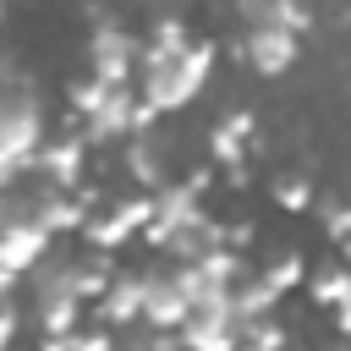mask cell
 Instances as JSON below:
<instances>
[{"label":"cell","instance_id":"7402d4cb","mask_svg":"<svg viewBox=\"0 0 351 351\" xmlns=\"http://www.w3.org/2000/svg\"><path fill=\"white\" fill-rule=\"evenodd\" d=\"M263 280H269L274 291H291V285L307 280V258H302V252H280L274 263H263Z\"/></svg>","mask_w":351,"mask_h":351},{"label":"cell","instance_id":"4fadbf2b","mask_svg":"<svg viewBox=\"0 0 351 351\" xmlns=\"http://www.w3.org/2000/svg\"><path fill=\"white\" fill-rule=\"evenodd\" d=\"M252 110H230L225 121H214L208 126V154L230 170V165H247V148H252Z\"/></svg>","mask_w":351,"mask_h":351},{"label":"cell","instance_id":"5b68a950","mask_svg":"<svg viewBox=\"0 0 351 351\" xmlns=\"http://www.w3.org/2000/svg\"><path fill=\"white\" fill-rule=\"evenodd\" d=\"M192 219H203V192L186 186V181H181V186L165 181V186L154 192V219L143 225V241H148V247H165V241H170L181 225H192Z\"/></svg>","mask_w":351,"mask_h":351},{"label":"cell","instance_id":"cb8c5ba5","mask_svg":"<svg viewBox=\"0 0 351 351\" xmlns=\"http://www.w3.org/2000/svg\"><path fill=\"white\" fill-rule=\"evenodd\" d=\"M241 340H252V346H263V351H285V329H280V324H269V318L247 324V329H241Z\"/></svg>","mask_w":351,"mask_h":351},{"label":"cell","instance_id":"52a82bcc","mask_svg":"<svg viewBox=\"0 0 351 351\" xmlns=\"http://www.w3.org/2000/svg\"><path fill=\"white\" fill-rule=\"evenodd\" d=\"M137 110H143V93H132L126 82L121 88H110V99L88 115V148H99V143H126V137H137Z\"/></svg>","mask_w":351,"mask_h":351},{"label":"cell","instance_id":"484cf974","mask_svg":"<svg viewBox=\"0 0 351 351\" xmlns=\"http://www.w3.org/2000/svg\"><path fill=\"white\" fill-rule=\"evenodd\" d=\"M16 329H22V313H16L11 302H0V351H11V340H16Z\"/></svg>","mask_w":351,"mask_h":351},{"label":"cell","instance_id":"f1b7e54d","mask_svg":"<svg viewBox=\"0 0 351 351\" xmlns=\"http://www.w3.org/2000/svg\"><path fill=\"white\" fill-rule=\"evenodd\" d=\"M38 351H71V335H38Z\"/></svg>","mask_w":351,"mask_h":351},{"label":"cell","instance_id":"7a4b0ae2","mask_svg":"<svg viewBox=\"0 0 351 351\" xmlns=\"http://www.w3.org/2000/svg\"><path fill=\"white\" fill-rule=\"evenodd\" d=\"M0 148L27 170L33 154L44 148V110L27 88H0Z\"/></svg>","mask_w":351,"mask_h":351},{"label":"cell","instance_id":"44dd1931","mask_svg":"<svg viewBox=\"0 0 351 351\" xmlns=\"http://www.w3.org/2000/svg\"><path fill=\"white\" fill-rule=\"evenodd\" d=\"M307 291H313V302H318V307H335V302L351 291V263H329Z\"/></svg>","mask_w":351,"mask_h":351},{"label":"cell","instance_id":"603a6c76","mask_svg":"<svg viewBox=\"0 0 351 351\" xmlns=\"http://www.w3.org/2000/svg\"><path fill=\"white\" fill-rule=\"evenodd\" d=\"M324 236L351 247V203H324Z\"/></svg>","mask_w":351,"mask_h":351},{"label":"cell","instance_id":"ffe728a7","mask_svg":"<svg viewBox=\"0 0 351 351\" xmlns=\"http://www.w3.org/2000/svg\"><path fill=\"white\" fill-rule=\"evenodd\" d=\"M274 203H280L285 214H307V208H313V181L296 176V170H285V176L274 181Z\"/></svg>","mask_w":351,"mask_h":351},{"label":"cell","instance_id":"d6986e66","mask_svg":"<svg viewBox=\"0 0 351 351\" xmlns=\"http://www.w3.org/2000/svg\"><path fill=\"white\" fill-rule=\"evenodd\" d=\"M110 88H115V82H104V77H77V82H66V104H71V115L88 121V115L110 99Z\"/></svg>","mask_w":351,"mask_h":351},{"label":"cell","instance_id":"ba28073f","mask_svg":"<svg viewBox=\"0 0 351 351\" xmlns=\"http://www.w3.org/2000/svg\"><path fill=\"white\" fill-rule=\"evenodd\" d=\"M49 241H55V230H49L38 214H22L16 225L0 230V263L16 269V274H33V269L49 258Z\"/></svg>","mask_w":351,"mask_h":351},{"label":"cell","instance_id":"6da1fadb","mask_svg":"<svg viewBox=\"0 0 351 351\" xmlns=\"http://www.w3.org/2000/svg\"><path fill=\"white\" fill-rule=\"evenodd\" d=\"M214 44L208 38H192L176 60H165V66H154V71H143V104H154L159 115L165 110H186L197 93H203V82H208V71H214Z\"/></svg>","mask_w":351,"mask_h":351},{"label":"cell","instance_id":"3957f363","mask_svg":"<svg viewBox=\"0 0 351 351\" xmlns=\"http://www.w3.org/2000/svg\"><path fill=\"white\" fill-rule=\"evenodd\" d=\"M148 219H154V192H143V197H121V203H110L104 214H88L82 236H88V247L115 252L121 241L143 236V225H148Z\"/></svg>","mask_w":351,"mask_h":351},{"label":"cell","instance_id":"83f0119b","mask_svg":"<svg viewBox=\"0 0 351 351\" xmlns=\"http://www.w3.org/2000/svg\"><path fill=\"white\" fill-rule=\"evenodd\" d=\"M208 181H214V170H208V165H197V170H186V186H197V192H208Z\"/></svg>","mask_w":351,"mask_h":351},{"label":"cell","instance_id":"e0dca14e","mask_svg":"<svg viewBox=\"0 0 351 351\" xmlns=\"http://www.w3.org/2000/svg\"><path fill=\"white\" fill-rule=\"evenodd\" d=\"M82 307L88 302H77V296H38V335H77Z\"/></svg>","mask_w":351,"mask_h":351},{"label":"cell","instance_id":"277c9868","mask_svg":"<svg viewBox=\"0 0 351 351\" xmlns=\"http://www.w3.org/2000/svg\"><path fill=\"white\" fill-rule=\"evenodd\" d=\"M137 55H143V44H137L126 27H115V22H99L93 38H88V66H93V77H104V82H115V88L132 82Z\"/></svg>","mask_w":351,"mask_h":351},{"label":"cell","instance_id":"2e32d148","mask_svg":"<svg viewBox=\"0 0 351 351\" xmlns=\"http://www.w3.org/2000/svg\"><path fill=\"white\" fill-rule=\"evenodd\" d=\"M280 296H285V291H274V285H269L263 274H258V280H241V285L230 291V307H236V324L247 329V324H258V318H269Z\"/></svg>","mask_w":351,"mask_h":351},{"label":"cell","instance_id":"f546056e","mask_svg":"<svg viewBox=\"0 0 351 351\" xmlns=\"http://www.w3.org/2000/svg\"><path fill=\"white\" fill-rule=\"evenodd\" d=\"M16 280H22V274H16V269H5V263H0V302H5V296H11V291H16Z\"/></svg>","mask_w":351,"mask_h":351},{"label":"cell","instance_id":"30bf717a","mask_svg":"<svg viewBox=\"0 0 351 351\" xmlns=\"http://www.w3.org/2000/svg\"><path fill=\"white\" fill-rule=\"evenodd\" d=\"M192 318V302L181 296L176 274H143V324L148 329H181Z\"/></svg>","mask_w":351,"mask_h":351},{"label":"cell","instance_id":"8fae6325","mask_svg":"<svg viewBox=\"0 0 351 351\" xmlns=\"http://www.w3.org/2000/svg\"><path fill=\"white\" fill-rule=\"evenodd\" d=\"M93 313H99L104 329H132V324H143V274H115L110 291L93 302Z\"/></svg>","mask_w":351,"mask_h":351},{"label":"cell","instance_id":"9c48e42d","mask_svg":"<svg viewBox=\"0 0 351 351\" xmlns=\"http://www.w3.org/2000/svg\"><path fill=\"white\" fill-rule=\"evenodd\" d=\"M241 38H247V66L258 77H285L302 55V38L285 33V27H247Z\"/></svg>","mask_w":351,"mask_h":351},{"label":"cell","instance_id":"8992f818","mask_svg":"<svg viewBox=\"0 0 351 351\" xmlns=\"http://www.w3.org/2000/svg\"><path fill=\"white\" fill-rule=\"evenodd\" d=\"M27 170H44V176H49V186L77 192V186H82V176H88V137L66 126L55 143H44V148L33 154V165H27Z\"/></svg>","mask_w":351,"mask_h":351},{"label":"cell","instance_id":"4316f807","mask_svg":"<svg viewBox=\"0 0 351 351\" xmlns=\"http://www.w3.org/2000/svg\"><path fill=\"white\" fill-rule=\"evenodd\" d=\"M335 329H340V335L351 340V291H346V296L335 302Z\"/></svg>","mask_w":351,"mask_h":351},{"label":"cell","instance_id":"4dcf8cb0","mask_svg":"<svg viewBox=\"0 0 351 351\" xmlns=\"http://www.w3.org/2000/svg\"><path fill=\"white\" fill-rule=\"evenodd\" d=\"M225 186H236V192H241V186H247V165H230V170H225Z\"/></svg>","mask_w":351,"mask_h":351},{"label":"cell","instance_id":"d6a6232c","mask_svg":"<svg viewBox=\"0 0 351 351\" xmlns=\"http://www.w3.org/2000/svg\"><path fill=\"white\" fill-rule=\"evenodd\" d=\"M346 252H351V247H346Z\"/></svg>","mask_w":351,"mask_h":351},{"label":"cell","instance_id":"1f68e13d","mask_svg":"<svg viewBox=\"0 0 351 351\" xmlns=\"http://www.w3.org/2000/svg\"><path fill=\"white\" fill-rule=\"evenodd\" d=\"M241 351H263V346H252V340H241Z\"/></svg>","mask_w":351,"mask_h":351},{"label":"cell","instance_id":"7c38bea8","mask_svg":"<svg viewBox=\"0 0 351 351\" xmlns=\"http://www.w3.org/2000/svg\"><path fill=\"white\" fill-rule=\"evenodd\" d=\"M236 11H241L247 27H285V33H296V38L313 27L307 0H236Z\"/></svg>","mask_w":351,"mask_h":351},{"label":"cell","instance_id":"ac0fdd59","mask_svg":"<svg viewBox=\"0 0 351 351\" xmlns=\"http://www.w3.org/2000/svg\"><path fill=\"white\" fill-rule=\"evenodd\" d=\"M121 159H126V170H132V181H137L143 192H159V186H165V165H159V154L143 143V132H137V137H126Z\"/></svg>","mask_w":351,"mask_h":351},{"label":"cell","instance_id":"9a60e30c","mask_svg":"<svg viewBox=\"0 0 351 351\" xmlns=\"http://www.w3.org/2000/svg\"><path fill=\"white\" fill-rule=\"evenodd\" d=\"M225 230H230L225 219H208V214H203V219H192V225H181V230H176V236L165 241V252H176L181 263H192V258H203V252H214V247H225Z\"/></svg>","mask_w":351,"mask_h":351},{"label":"cell","instance_id":"d4e9b609","mask_svg":"<svg viewBox=\"0 0 351 351\" xmlns=\"http://www.w3.org/2000/svg\"><path fill=\"white\" fill-rule=\"evenodd\" d=\"M71 351H115V340H110V329H77Z\"/></svg>","mask_w":351,"mask_h":351},{"label":"cell","instance_id":"5bb4252c","mask_svg":"<svg viewBox=\"0 0 351 351\" xmlns=\"http://www.w3.org/2000/svg\"><path fill=\"white\" fill-rule=\"evenodd\" d=\"M33 214H38V219H44L55 236H66V230H82V225H88L82 197H77V192H60V186L38 192V197H33Z\"/></svg>","mask_w":351,"mask_h":351}]
</instances>
